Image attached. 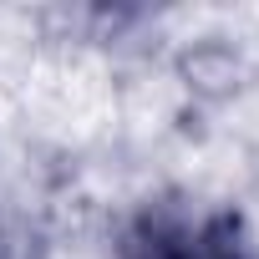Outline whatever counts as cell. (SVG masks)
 <instances>
[{"mask_svg":"<svg viewBox=\"0 0 259 259\" xmlns=\"http://www.w3.org/2000/svg\"><path fill=\"white\" fill-rule=\"evenodd\" d=\"M122 259H254L234 213L153 208L122 239Z\"/></svg>","mask_w":259,"mask_h":259,"instance_id":"6da1fadb","label":"cell"}]
</instances>
